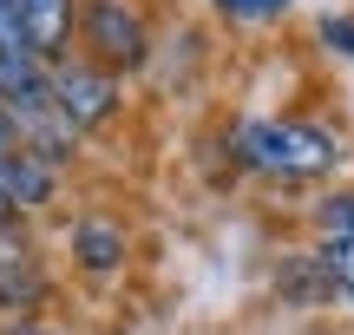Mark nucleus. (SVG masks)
I'll return each mask as SVG.
<instances>
[{
  "label": "nucleus",
  "mask_w": 354,
  "mask_h": 335,
  "mask_svg": "<svg viewBox=\"0 0 354 335\" xmlns=\"http://www.w3.org/2000/svg\"><path fill=\"white\" fill-rule=\"evenodd\" d=\"M322 276H328V283L354 302V237H335V244H328V257H322Z\"/></svg>",
  "instance_id": "423d86ee"
},
{
  "label": "nucleus",
  "mask_w": 354,
  "mask_h": 335,
  "mask_svg": "<svg viewBox=\"0 0 354 335\" xmlns=\"http://www.w3.org/2000/svg\"><path fill=\"white\" fill-rule=\"evenodd\" d=\"M86 39H92V53L112 60V66H138L145 60V26H138V13H125L118 0H92Z\"/></svg>",
  "instance_id": "7ed1b4c3"
},
{
  "label": "nucleus",
  "mask_w": 354,
  "mask_h": 335,
  "mask_svg": "<svg viewBox=\"0 0 354 335\" xmlns=\"http://www.w3.org/2000/svg\"><path fill=\"white\" fill-rule=\"evenodd\" d=\"M13 335H39V329H13Z\"/></svg>",
  "instance_id": "9b49d317"
},
{
  "label": "nucleus",
  "mask_w": 354,
  "mask_h": 335,
  "mask_svg": "<svg viewBox=\"0 0 354 335\" xmlns=\"http://www.w3.org/2000/svg\"><path fill=\"white\" fill-rule=\"evenodd\" d=\"M322 237H354V197H328V204H322Z\"/></svg>",
  "instance_id": "6e6552de"
},
{
  "label": "nucleus",
  "mask_w": 354,
  "mask_h": 335,
  "mask_svg": "<svg viewBox=\"0 0 354 335\" xmlns=\"http://www.w3.org/2000/svg\"><path fill=\"white\" fill-rule=\"evenodd\" d=\"M20 33H26V53H59L66 33H73V0H20Z\"/></svg>",
  "instance_id": "20e7f679"
},
{
  "label": "nucleus",
  "mask_w": 354,
  "mask_h": 335,
  "mask_svg": "<svg viewBox=\"0 0 354 335\" xmlns=\"http://www.w3.org/2000/svg\"><path fill=\"white\" fill-rule=\"evenodd\" d=\"M216 7H223L230 20H276L289 0H216Z\"/></svg>",
  "instance_id": "1a4fd4ad"
},
{
  "label": "nucleus",
  "mask_w": 354,
  "mask_h": 335,
  "mask_svg": "<svg viewBox=\"0 0 354 335\" xmlns=\"http://www.w3.org/2000/svg\"><path fill=\"white\" fill-rule=\"evenodd\" d=\"M322 39H328L335 53H348V60H354V20H322Z\"/></svg>",
  "instance_id": "9d476101"
},
{
  "label": "nucleus",
  "mask_w": 354,
  "mask_h": 335,
  "mask_svg": "<svg viewBox=\"0 0 354 335\" xmlns=\"http://www.w3.org/2000/svg\"><path fill=\"white\" fill-rule=\"evenodd\" d=\"M46 191H53V165L39 152H7L0 158V197H7V210L39 204Z\"/></svg>",
  "instance_id": "39448f33"
},
{
  "label": "nucleus",
  "mask_w": 354,
  "mask_h": 335,
  "mask_svg": "<svg viewBox=\"0 0 354 335\" xmlns=\"http://www.w3.org/2000/svg\"><path fill=\"white\" fill-rule=\"evenodd\" d=\"M79 263H92V270H112V263H118V237L99 230V224H92V230H79Z\"/></svg>",
  "instance_id": "0eeeda50"
},
{
  "label": "nucleus",
  "mask_w": 354,
  "mask_h": 335,
  "mask_svg": "<svg viewBox=\"0 0 354 335\" xmlns=\"http://www.w3.org/2000/svg\"><path fill=\"white\" fill-rule=\"evenodd\" d=\"M46 86H53V105H59V118H66L73 132H79V125H99V118L118 105L112 73H99V66H59Z\"/></svg>",
  "instance_id": "f03ea898"
},
{
  "label": "nucleus",
  "mask_w": 354,
  "mask_h": 335,
  "mask_svg": "<svg viewBox=\"0 0 354 335\" xmlns=\"http://www.w3.org/2000/svg\"><path fill=\"white\" fill-rule=\"evenodd\" d=\"M236 152H243V165L269 171V178H289V184H308V178H322L335 165L328 132L295 125V118H250L236 132Z\"/></svg>",
  "instance_id": "f257e3e1"
}]
</instances>
